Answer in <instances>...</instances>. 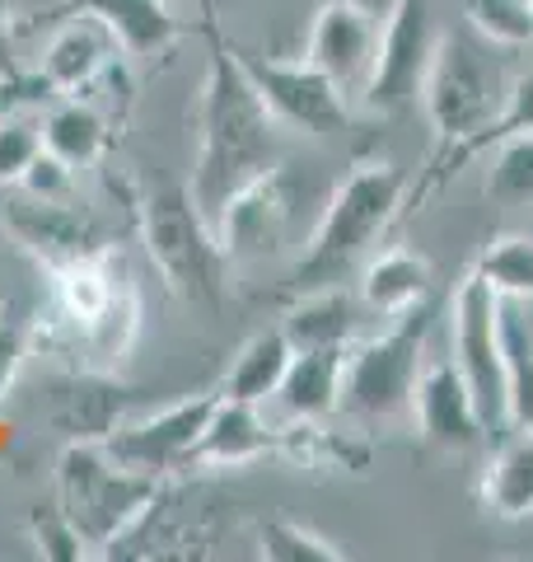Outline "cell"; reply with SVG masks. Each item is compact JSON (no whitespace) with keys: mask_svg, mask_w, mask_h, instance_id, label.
<instances>
[{"mask_svg":"<svg viewBox=\"0 0 533 562\" xmlns=\"http://www.w3.org/2000/svg\"><path fill=\"white\" fill-rule=\"evenodd\" d=\"M202 33L211 43V66H206V85H202V146H197V165H192L188 192L202 206V216L216 225L225 202L239 188H248L281 165V122L272 109L262 103L258 85L248 80V70L235 57V43L220 33V24L202 20Z\"/></svg>","mask_w":533,"mask_h":562,"instance_id":"cell-1","label":"cell"},{"mask_svg":"<svg viewBox=\"0 0 533 562\" xmlns=\"http://www.w3.org/2000/svg\"><path fill=\"white\" fill-rule=\"evenodd\" d=\"M407 173L388 160H361L318 216L305 254L295 258L286 272V295L318 291V286H342V281L361 268L365 254L384 239V231L402 216L407 206Z\"/></svg>","mask_w":533,"mask_h":562,"instance_id":"cell-2","label":"cell"},{"mask_svg":"<svg viewBox=\"0 0 533 562\" xmlns=\"http://www.w3.org/2000/svg\"><path fill=\"white\" fill-rule=\"evenodd\" d=\"M136 225L146 239L155 272L178 301L216 310L229 286V258L220 249L216 225L202 216L188 188H150L136 198Z\"/></svg>","mask_w":533,"mask_h":562,"instance_id":"cell-3","label":"cell"},{"mask_svg":"<svg viewBox=\"0 0 533 562\" xmlns=\"http://www.w3.org/2000/svg\"><path fill=\"white\" fill-rule=\"evenodd\" d=\"M165 479L117 464L103 441H70L57 460V502L84 543L103 553L127 525L146 512Z\"/></svg>","mask_w":533,"mask_h":562,"instance_id":"cell-4","label":"cell"},{"mask_svg":"<svg viewBox=\"0 0 533 562\" xmlns=\"http://www.w3.org/2000/svg\"><path fill=\"white\" fill-rule=\"evenodd\" d=\"M426 333H431V305H417L398 314L394 328H384L379 338L347 347L337 413L379 427V422H394L412 408V390L426 366Z\"/></svg>","mask_w":533,"mask_h":562,"instance_id":"cell-5","label":"cell"},{"mask_svg":"<svg viewBox=\"0 0 533 562\" xmlns=\"http://www.w3.org/2000/svg\"><path fill=\"white\" fill-rule=\"evenodd\" d=\"M501 103L506 85L496 61L468 33H440L421 80V109L435 127V150H450L458 140L477 136L501 113Z\"/></svg>","mask_w":533,"mask_h":562,"instance_id":"cell-6","label":"cell"},{"mask_svg":"<svg viewBox=\"0 0 533 562\" xmlns=\"http://www.w3.org/2000/svg\"><path fill=\"white\" fill-rule=\"evenodd\" d=\"M454 366L464 371L468 390L483 408L491 436L510 431L506 413V361H501V295L477 272H468L454 291Z\"/></svg>","mask_w":533,"mask_h":562,"instance_id":"cell-7","label":"cell"},{"mask_svg":"<svg viewBox=\"0 0 533 562\" xmlns=\"http://www.w3.org/2000/svg\"><path fill=\"white\" fill-rule=\"evenodd\" d=\"M435 24H431V0H394L379 24V57L365 80V109L379 117H398L421 103V80L435 52Z\"/></svg>","mask_w":533,"mask_h":562,"instance_id":"cell-8","label":"cell"},{"mask_svg":"<svg viewBox=\"0 0 533 562\" xmlns=\"http://www.w3.org/2000/svg\"><path fill=\"white\" fill-rule=\"evenodd\" d=\"M235 43V38H229ZM235 57L248 70V80L258 85L262 103L272 109L281 127H295L305 136H332L347 127V94L332 76H324L309 57L305 61H281L262 57V52L235 43Z\"/></svg>","mask_w":533,"mask_h":562,"instance_id":"cell-9","label":"cell"},{"mask_svg":"<svg viewBox=\"0 0 533 562\" xmlns=\"http://www.w3.org/2000/svg\"><path fill=\"white\" fill-rule=\"evenodd\" d=\"M299 202L305 188L286 165H272L258 173L248 188H239L216 216V235L229 262H262L286 249V239L295 235Z\"/></svg>","mask_w":533,"mask_h":562,"instance_id":"cell-10","label":"cell"},{"mask_svg":"<svg viewBox=\"0 0 533 562\" xmlns=\"http://www.w3.org/2000/svg\"><path fill=\"white\" fill-rule=\"evenodd\" d=\"M0 225H5V235L47 272L109 249V235H103V225L94 221V211L76 206V198L47 202V198H29V192H10V198L0 202Z\"/></svg>","mask_w":533,"mask_h":562,"instance_id":"cell-11","label":"cell"},{"mask_svg":"<svg viewBox=\"0 0 533 562\" xmlns=\"http://www.w3.org/2000/svg\"><path fill=\"white\" fill-rule=\"evenodd\" d=\"M216 403H220V394H197V398L173 403V408L155 413L146 422H122L103 446H109L117 464L150 473V479H165L173 469H188V454L197 446V436L206 431Z\"/></svg>","mask_w":533,"mask_h":562,"instance_id":"cell-12","label":"cell"},{"mask_svg":"<svg viewBox=\"0 0 533 562\" xmlns=\"http://www.w3.org/2000/svg\"><path fill=\"white\" fill-rule=\"evenodd\" d=\"M379 24L384 14L361 5V0H324L305 57L342 85V94H361L379 57Z\"/></svg>","mask_w":533,"mask_h":562,"instance_id":"cell-13","label":"cell"},{"mask_svg":"<svg viewBox=\"0 0 533 562\" xmlns=\"http://www.w3.org/2000/svg\"><path fill=\"white\" fill-rule=\"evenodd\" d=\"M412 413H417L421 441L440 450H477L491 436L483 422V408H477L468 380L454 361L421 366L417 390H412Z\"/></svg>","mask_w":533,"mask_h":562,"instance_id":"cell-14","label":"cell"},{"mask_svg":"<svg viewBox=\"0 0 533 562\" xmlns=\"http://www.w3.org/2000/svg\"><path fill=\"white\" fill-rule=\"evenodd\" d=\"M70 14L99 20L117 38V47L132 52V57H159V52H169L178 38H183V24L173 20V10L165 0H47L43 10L29 14L24 29L61 24Z\"/></svg>","mask_w":533,"mask_h":562,"instance_id":"cell-15","label":"cell"},{"mask_svg":"<svg viewBox=\"0 0 533 562\" xmlns=\"http://www.w3.org/2000/svg\"><path fill=\"white\" fill-rule=\"evenodd\" d=\"M132 403H136V390L117 384L109 371L84 366V371L61 375L47 390V422L66 441H109Z\"/></svg>","mask_w":533,"mask_h":562,"instance_id":"cell-16","label":"cell"},{"mask_svg":"<svg viewBox=\"0 0 533 562\" xmlns=\"http://www.w3.org/2000/svg\"><path fill=\"white\" fill-rule=\"evenodd\" d=\"M514 132H533V70L510 85L501 113H496L477 136L458 140V146H450V150H431V160H426V169L417 173V183L407 188V206H426L435 192L450 188L458 173L477 160V155H487L491 146H501V140L514 136Z\"/></svg>","mask_w":533,"mask_h":562,"instance_id":"cell-17","label":"cell"},{"mask_svg":"<svg viewBox=\"0 0 533 562\" xmlns=\"http://www.w3.org/2000/svg\"><path fill=\"white\" fill-rule=\"evenodd\" d=\"M117 61V38L89 14H70L61 20L57 38L47 43L38 76L52 85V94H84L94 80Z\"/></svg>","mask_w":533,"mask_h":562,"instance_id":"cell-18","label":"cell"},{"mask_svg":"<svg viewBox=\"0 0 533 562\" xmlns=\"http://www.w3.org/2000/svg\"><path fill=\"white\" fill-rule=\"evenodd\" d=\"M266 454H276V427H266L258 403H239V398H225L216 403L206 431L197 436V446L188 454V469L192 464H216V469H243V464H258Z\"/></svg>","mask_w":533,"mask_h":562,"instance_id":"cell-19","label":"cell"},{"mask_svg":"<svg viewBox=\"0 0 533 562\" xmlns=\"http://www.w3.org/2000/svg\"><path fill=\"white\" fill-rule=\"evenodd\" d=\"M342 371H347V347H309L295 351L281 380V413L305 417V422H328L342 403Z\"/></svg>","mask_w":533,"mask_h":562,"instance_id":"cell-20","label":"cell"},{"mask_svg":"<svg viewBox=\"0 0 533 562\" xmlns=\"http://www.w3.org/2000/svg\"><path fill=\"white\" fill-rule=\"evenodd\" d=\"M361 301L384 319H398V314L426 305L431 301V262L412 249H384L379 258L365 262Z\"/></svg>","mask_w":533,"mask_h":562,"instance_id":"cell-21","label":"cell"},{"mask_svg":"<svg viewBox=\"0 0 533 562\" xmlns=\"http://www.w3.org/2000/svg\"><path fill=\"white\" fill-rule=\"evenodd\" d=\"M276 454L291 460L295 469H314V473H370V446L361 436H342L328 431L324 422H305L291 417V427H276Z\"/></svg>","mask_w":533,"mask_h":562,"instance_id":"cell-22","label":"cell"},{"mask_svg":"<svg viewBox=\"0 0 533 562\" xmlns=\"http://www.w3.org/2000/svg\"><path fill=\"white\" fill-rule=\"evenodd\" d=\"M483 506L501 520L533 516V427H510L483 473Z\"/></svg>","mask_w":533,"mask_h":562,"instance_id":"cell-23","label":"cell"},{"mask_svg":"<svg viewBox=\"0 0 533 562\" xmlns=\"http://www.w3.org/2000/svg\"><path fill=\"white\" fill-rule=\"evenodd\" d=\"M281 333L291 338L295 351L309 347H351L355 338V301L342 286H318L299 291L295 305L281 319Z\"/></svg>","mask_w":533,"mask_h":562,"instance_id":"cell-24","label":"cell"},{"mask_svg":"<svg viewBox=\"0 0 533 562\" xmlns=\"http://www.w3.org/2000/svg\"><path fill=\"white\" fill-rule=\"evenodd\" d=\"M43 146L52 155H61L70 169H84L109 150V122L80 94H61L43 117Z\"/></svg>","mask_w":533,"mask_h":562,"instance_id":"cell-25","label":"cell"},{"mask_svg":"<svg viewBox=\"0 0 533 562\" xmlns=\"http://www.w3.org/2000/svg\"><path fill=\"white\" fill-rule=\"evenodd\" d=\"M295 357V347L291 338L281 328H266L258 333V338H248L239 347V357L235 366H229V375H225V398H239V403H262V398H272L281 390V380H286V366Z\"/></svg>","mask_w":533,"mask_h":562,"instance_id":"cell-26","label":"cell"},{"mask_svg":"<svg viewBox=\"0 0 533 562\" xmlns=\"http://www.w3.org/2000/svg\"><path fill=\"white\" fill-rule=\"evenodd\" d=\"M501 361L510 427H533V328L520 301H501Z\"/></svg>","mask_w":533,"mask_h":562,"instance_id":"cell-27","label":"cell"},{"mask_svg":"<svg viewBox=\"0 0 533 562\" xmlns=\"http://www.w3.org/2000/svg\"><path fill=\"white\" fill-rule=\"evenodd\" d=\"M473 272L501 295V301H533V239L529 235H501L477 254Z\"/></svg>","mask_w":533,"mask_h":562,"instance_id":"cell-28","label":"cell"},{"mask_svg":"<svg viewBox=\"0 0 533 562\" xmlns=\"http://www.w3.org/2000/svg\"><path fill=\"white\" fill-rule=\"evenodd\" d=\"M491 150L487 198L496 206H533V132H514Z\"/></svg>","mask_w":533,"mask_h":562,"instance_id":"cell-29","label":"cell"},{"mask_svg":"<svg viewBox=\"0 0 533 562\" xmlns=\"http://www.w3.org/2000/svg\"><path fill=\"white\" fill-rule=\"evenodd\" d=\"M258 553L272 562H342L347 558L342 543H332L328 535H318L299 520H281V516L258 520Z\"/></svg>","mask_w":533,"mask_h":562,"instance_id":"cell-30","label":"cell"},{"mask_svg":"<svg viewBox=\"0 0 533 562\" xmlns=\"http://www.w3.org/2000/svg\"><path fill=\"white\" fill-rule=\"evenodd\" d=\"M468 24L487 43L524 47L533 43V0H468Z\"/></svg>","mask_w":533,"mask_h":562,"instance_id":"cell-31","label":"cell"},{"mask_svg":"<svg viewBox=\"0 0 533 562\" xmlns=\"http://www.w3.org/2000/svg\"><path fill=\"white\" fill-rule=\"evenodd\" d=\"M33 333H38V314L24 301H0V403H5V394L24 371Z\"/></svg>","mask_w":533,"mask_h":562,"instance_id":"cell-32","label":"cell"},{"mask_svg":"<svg viewBox=\"0 0 533 562\" xmlns=\"http://www.w3.org/2000/svg\"><path fill=\"white\" fill-rule=\"evenodd\" d=\"M33 99H52V85L43 76H29V70L14 61V24H10V0H0V103L20 109Z\"/></svg>","mask_w":533,"mask_h":562,"instance_id":"cell-33","label":"cell"},{"mask_svg":"<svg viewBox=\"0 0 533 562\" xmlns=\"http://www.w3.org/2000/svg\"><path fill=\"white\" fill-rule=\"evenodd\" d=\"M29 535H33V543H38V553L47 562H80L84 558V539H80L76 525H70V516L61 512V502L33 506L29 512Z\"/></svg>","mask_w":533,"mask_h":562,"instance_id":"cell-34","label":"cell"},{"mask_svg":"<svg viewBox=\"0 0 533 562\" xmlns=\"http://www.w3.org/2000/svg\"><path fill=\"white\" fill-rule=\"evenodd\" d=\"M43 150V122L33 117H0V183H20L33 155Z\"/></svg>","mask_w":533,"mask_h":562,"instance_id":"cell-35","label":"cell"},{"mask_svg":"<svg viewBox=\"0 0 533 562\" xmlns=\"http://www.w3.org/2000/svg\"><path fill=\"white\" fill-rule=\"evenodd\" d=\"M20 192H29V198H47V202H66L76 198V169H70L61 155H52L47 146L33 155V165L24 169V179L14 183Z\"/></svg>","mask_w":533,"mask_h":562,"instance_id":"cell-36","label":"cell"},{"mask_svg":"<svg viewBox=\"0 0 533 562\" xmlns=\"http://www.w3.org/2000/svg\"><path fill=\"white\" fill-rule=\"evenodd\" d=\"M361 5H370V10H375V14H384L388 5H394V0H361Z\"/></svg>","mask_w":533,"mask_h":562,"instance_id":"cell-37","label":"cell"},{"mask_svg":"<svg viewBox=\"0 0 533 562\" xmlns=\"http://www.w3.org/2000/svg\"><path fill=\"white\" fill-rule=\"evenodd\" d=\"M0 117H5V103H0Z\"/></svg>","mask_w":533,"mask_h":562,"instance_id":"cell-38","label":"cell"}]
</instances>
